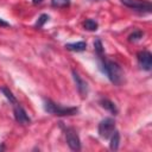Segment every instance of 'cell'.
Returning <instances> with one entry per match:
<instances>
[{
    "mask_svg": "<svg viewBox=\"0 0 152 152\" xmlns=\"http://www.w3.org/2000/svg\"><path fill=\"white\" fill-rule=\"evenodd\" d=\"M71 74H72V78H74L76 88H77V91L80 93V95L82 97H87V95H88V84H87V82L80 76V74L76 70H72Z\"/></svg>",
    "mask_w": 152,
    "mask_h": 152,
    "instance_id": "8",
    "label": "cell"
},
{
    "mask_svg": "<svg viewBox=\"0 0 152 152\" xmlns=\"http://www.w3.org/2000/svg\"><path fill=\"white\" fill-rule=\"evenodd\" d=\"M48 20H49V15H48V14H42V15L38 18V20H37V23H36V25H34V26H36V27H38V28H40V27H42V26H43Z\"/></svg>",
    "mask_w": 152,
    "mask_h": 152,
    "instance_id": "17",
    "label": "cell"
},
{
    "mask_svg": "<svg viewBox=\"0 0 152 152\" xmlns=\"http://www.w3.org/2000/svg\"><path fill=\"white\" fill-rule=\"evenodd\" d=\"M100 104H101V107H103L104 109H107L109 113H112L114 115L118 114V108H116V106H115V103L113 101H110L108 99H101L100 100Z\"/></svg>",
    "mask_w": 152,
    "mask_h": 152,
    "instance_id": "9",
    "label": "cell"
},
{
    "mask_svg": "<svg viewBox=\"0 0 152 152\" xmlns=\"http://www.w3.org/2000/svg\"><path fill=\"white\" fill-rule=\"evenodd\" d=\"M94 50H95V52L97 53V56L100 58L103 57V45H102V42L100 39H95V42H94Z\"/></svg>",
    "mask_w": 152,
    "mask_h": 152,
    "instance_id": "14",
    "label": "cell"
},
{
    "mask_svg": "<svg viewBox=\"0 0 152 152\" xmlns=\"http://www.w3.org/2000/svg\"><path fill=\"white\" fill-rule=\"evenodd\" d=\"M0 90L2 91V94L5 95V97H6V99L12 103V104H14V103H17V102H18V101H17V99H15V96L13 95V93H12L7 87H1V88H0Z\"/></svg>",
    "mask_w": 152,
    "mask_h": 152,
    "instance_id": "12",
    "label": "cell"
},
{
    "mask_svg": "<svg viewBox=\"0 0 152 152\" xmlns=\"http://www.w3.org/2000/svg\"><path fill=\"white\" fill-rule=\"evenodd\" d=\"M64 135H65V140H66L68 146L72 151H80L81 150V140H80V137H78L75 128H72V127L64 128Z\"/></svg>",
    "mask_w": 152,
    "mask_h": 152,
    "instance_id": "3",
    "label": "cell"
},
{
    "mask_svg": "<svg viewBox=\"0 0 152 152\" xmlns=\"http://www.w3.org/2000/svg\"><path fill=\"white\" fill-rule=\"evenodd\" d=\"M83 26H84V28L88 30V31H96L97 27H99V24H97L95 20H93V19H87V20L83 23Z\"/></svg>",
    "mask_w": 152,
    "mask_h": 152,
    "instance_id": "13",
    "label": "cell"
},
{
    "mask_svg": "<svg viewBox=\"0 0 152 152\" xmlns=\"http://www.w3.org/2000/svg\"><path fill=\"white\" fill-rule=\"evenodd\" d=\"M120 1L126 7L139 11V12L151 13V11H152V5L148 0H120Z\"/></svg>",
    "mask_w": 152,
    "mask_h": 152,
    "instance_id": "4",
    "label": "cell"
},
{
    "mask_svg": "<svg viewBox=\"0 0 152 152\" xmlns=\"http://www.w3.org/2000/svg\"><path fill=\"white\" fill-rule=\"evenodd\" d=\"M109 139H110V142H109L110 150H113V151L118 150L119 148V144H120V133H119V131L115 129L112 133V135L109 137Z\"/></svg>",
    "mask_w": 152,
    "mask_h": 152,
    "instance_id": "11",
    "label": "cell"
},
{
    "mask_svg": "<svg viewBox=\"0 0 152 152\" xmlns=\"http://www.w3.org/2000/svg\"><path fill=\"white\" fill-rule=\"evenodd\" d=\"M66 50L69 51H75V52H81L87 49V43L86 42H77V43H68L65 44Z\"/></svg>",
    "mask_w": 152,
    "mask_h": 152,
    "instance_id": "10",
    "label": "cell"
},
{
    "mask_svg": "<svg viewBox=\"0 0 152 152\" xmlns=\"http://www.w3.org/2000/svg\"><path fill=\"white\" fill-rule=\"evenodd\" d=\"M137 59H138L139 66L142 70L151 71V69H152V55L150 51H147V50L139 51L137 53Z\"/></svg>",
    "mask_w": 152,
    "mask_h": 152,
    "instance_id": "6",
    "label": "cell"
},
{
    "mask_svg": "<svg viewBox=\"0 0 152 152\" xmlns=\"http://www.w3.org/2000/svg\"><path fill=\"white\" fill-rule=\"evenodd\" d=\"M100 69L108 77V80L112 83H114L115 86H120L125 81L124 71H122L121 66L113 61H108V59H104L103 57H101Z\"/></svg>",
    "mask_w": 152,
    "mask_h": 152,
    "instance_id": "1",
    "label": "cell"
},
{
    "mask_svg": "<svg viewBox=\"0 0 152 152\" xmlns=\"http://www.w3.org/2000/svg\"><path fill=\"white\" fill-rule=\"evenodd\" d=\"M142 36H144V33L141 31H134L132 34H129L128 40L129 42H138V40H140L142 38Z\"/></svg>",
    "mask_w": 152,
    "mask_h": 152,
    "instance_id": "16",
    "label": "cell"
},
{
    "mask_svg": "<svg viewBox=\"0 0 152 152\" xmlns=\"http://www.w3.org/2000/svg\"><path fill=\"white\" fill-rule=\"evenodd\" d=\"M99 134L103 139H109L112 133L115 131V121L112 118H106L100 121L99 127H97Z\"/></svg>",
    "mask_w": 152,
    "mask_h": 152,
    "instance_id": "5",
    "label": "cell"
},
{
    "mask_svg": "<svg viewBox=\"0 0 152 152\" xmlns=\"http://www.w3.org/2000/svg\"><path fill=\"white\" fill-rule=\"evenodd\" d=\"M32 1H33V4H40L43 0H32Z\"/></svg>",
    "mask_w": 152,
    "mask_h": 152,
    "instance_id": "19",
    "label": "cell"
},
{
    "mask_svg": "<svg viewBox=\"0 0 152 152\" xmlns=\"http://www.w3.org/2000/svg\"><path fill=\"white\" fill-rule=\"evenodd\" d=\"M0 150H4V146H0Z\"/></svg>",
    "mask_w": 152,
    "mask_h": 152,
    "instance_id": "20",
    "label": "cell"
},
{
    "mask_svg": "<svg viewBox=\"0 0 152 152\" xmlns=\"http://www.w3.org/2000/svg\"><path fill=\"white\" fill-rule=\"evenodd\" d=\"M13 106V114H14V119L18 124H21V125H30L31 124V119L30 116L27 115L26 110L20 106V103H14L12 104Z\"/></svg>",
    "mask_w": 152,
    "mask_h": 152,
    "instance_id": "7",
    "label": "cell"
},
{
    "mask_svg": "<svg viewBox=\"0 0 152 152\" xmlns=\"http://www.w3.org/2000/svg\"><path fill=\"white\" fill-rule=\"evenodd\" d=\"M8 26H10V24L7 21H5L4 19L0 18V27H8Z\"/></svg>",
    "mask_w": 152,
    "mask_h": 152,
    "instance_id": "18",
    "label": "cell"
},
{
    "mask_svg": "<svg viewBox=\"0 0 152 152\" xmlns=\"http://www.w3.org/2000/svg\"><path fill=\"white\" fill-rule=\"evenodd\" d=\"M51 5L57 8H64L70 5V0H51Z\"/></svg>",
    "mask_w": 152,
    "mask_h": 152,
    "instance_id": "15",
    "label": "cell"
},
{
    "mask_svg": "<svg viewBox=\"0 0 152 152\" xmlns=\"http://www.w3.org/2000/svg\"><path fill=\"white\" fill-rule=\"evenodd\" d=\"M95 1H97V0H95Z\"/></svg>",
    "mask_w": 152,
    "mask_h": 152,
    "instance_id": "21",
    "label": "cell"
},
{
    "mask_svg": "<svg viewBox=\"0 0 152 152\" xmlns=\"http://www.w3.org/2000/svg\"><path fill=\"white\" fill-rule=\"evenodd\" d=\"M44 110L49 114L57 115V116H68V115H75L78 112L77 107H65L59 103L53 102L52 100H44Z\"/></svg>",
    "mask_w": 152,
    "mask_h": 152,
    "instance_id": "2",
    "label": "cell"
}]
</instances>
